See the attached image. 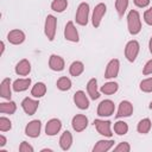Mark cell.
Wrapping results in <instances>:
<instances>
[{
  "instance_id": "obj_1",
  "label": "cell",
  "mask_w": 152,
  "mask_h": 152,
  "mask_svg": "<svg viewBox=\"0 0 152 152\" xmlns=\"http://www.w3.org/2000/svg\"><path fill=\"white\" fill-rule=\"evenodd\" d=\"M127 24H128V31L131 34H138L141 30V21H140V15L138 11L132 10L129 11L127 15Z\"/></svg>"
},
{
  "instance_id": "obj_2",
  "label": "cell",
  "mask_w": 152,
  "mask_h": 152,
  "mask_svg": "<svg viewBox=\"0 0 152 152\" xmlns=\"http://www.w3.org/2000/svg\"><path fill=\"white\" fill-rule=\"evenodd\" d=\"M56 24H57V19L49 14L45 19V26H44V32L45 36L48 37V39L50 42H52L55 39V34H56Z\"/></svg>"
},
{
  "instance_id": "obj_3",
  "label": "cell",
  "mask_w": 152,
  "mask_h": 152,
  "mask_svg": "<svg viewBox=\"0 0 152 152\" xmlns=\"http://www.w3.org/2000/svg\"><path fill=\"white\" fill-rule=\"evenodd\" d=\"M88 15H89V5L87 2H82L80 4L78 8H77V12H76V23L78 25H87L88 24Z\"/></svg>"
},
{
  "instance_id": "obj_4",
  "label": "cell",
  "mask_w": 152,
  "mask_h": 152,
  "mask_svg": "<svg viewBox=\"0 0 152 152\" xmlns=\"http://www.w3.org/2000/svg\"><path fill=\"white\" fill-rule=\"evenodd\" d=\"M115 106L112 100H103L97 107V115L99 116H110L114 113Z\"/></svg>"
},
{
  "instance_id": "obj_5",
  "label": "cell",
  "mask_w": 152,
  "mask_h": 152,
  "mask_svg": "<svg viewBox=\"0 0 152 152\" xmlns=\"http://www.w3.org/2000/svg\"><path fill=\"white\" fill-rule=\"evenodd\" d=\"M106 5L104 4H97L93 11V17H91V23H93V26L94 27H99L100 24H101V20H102V17L106 13Z\"/></svg>"
},
{
  "instance_id": "obj_6",
  "label": "cell",
  "mask_w": 152,
  "mask_h": 152,
  "mask_svg": "<svg viewBox=\"0 0 152 152\" xmlns=\"http://www.w3.org/2000/svg\"><path fill=\"white\" fill-rule=\"evenodd\" d=\"M139 53V43L137 40H131L125 48V56L129 62H134Z\"/></svg>"
},
{
  "instance_id": "obj_7",
  "label": "cell",
  "mask_w": 152,
  "mask_h": 152,
  "mask_svg": "<svg viewBox=\"0 0 152 152\" xmlns=\"http://www.w3.org/2000/svg\"><path fill=\"white\" fill-rule=\"evenodd\" d=\"M40 128H42V124L39 120H32L30 121L26 127H25V134L27 137L31 138H37L40 134Z\"/></svg>"
},
{
  "instance_id": "obj_8",
  "label": "cell",
  "mask_w": 152,
  "mask_h": 152,
  "mask_svg": "<svg viewBox=\"0 0 152 152\" xmlns=\"http://www.w3.org/2000/svg\"><path fill=\"white\" fill-rule=\"evenodd\" d=\"M94 125L97 129V132L103 135V137H112L113 133L110 131V121H104V120H100V119H96L94 121Z\"/></svg>"
},
{
  "instance_id": "obj_9",
  "label": "cell",
  "mask_w": 152,
  "mask_h": 152,
  "mask_svg": "<svg viewBox=\"0 0 152 152\" xmlns=\"http://www.w3.org/2000/svg\"><path fill=\"white\" fill-rule=\"evenodd\" d=\"M71 125H72V128L76 131V132H82L83 129H86V127L88 126V118L86 115H82V114H77L72 118V121H71Z\"/></svg>"
},
{
  "instance_id": "obj_10",
  "label": "cell",
  "mask_w": 152,
  "mask_h": 152,
  "mask_svg": "<svg viewBox=\"0 0 152 152\" xmlns=\"http://www.w3.org/2000/svg\"><path fill=\"white\" fill-rule=\"evenodd\" d=\"M64 37L66 40H70V42H78V32L76 30V27L74 26V23L72 21H68L66 25H65V28H64Z\"/></svg>"
},
{
  "instance_id": "obj_11",
  "label": "cell",
  "mask_w": 152,
  "mask_h": 152,
  "mask_svg": "<svg viewBox=\"0 0 152 152\" xmlns=\"http://www.w3.org/2000/svg\"><path fill=\"white\" fill-rule=\"evenodd\" d=\"M133 113V106L129 101H121L119 104V109H118V114L115 115L116 119L119 118H126V116H131V114Z\"/></svg>"
},
{
  "instance_id": "obj_12",
  "label": "cell",
  "mask_w": 152,
  "mask_h": 152,
  "mask_svg": "<svg viewBox=\"0 0 152 152\" xmlns=\"http://www.w3.org/2000/svg\"><path fill=\"white\" fill-rule=\"evenodd\" d=\"M74 102H75V104L80 109H87L89 107V100H88L86 93L82 91V90H78V91L75 93V95H74Z\"/></svg>"
},
{
  "instance_id": "obj_13",
  "label": "cell",
  "mask_w": 152,
  "mask_h": 152,
  "mask_svg": "<svg viewBox=\"0 0 152 152\" xmlns=\"http://www.w3.org/2000/svg\"><path fill=\"white\" fill-rule=\"evenodd\" d=\"M38 101L33 100V99H30V97H26L21 102V107L24 109V112L27 114V115H33L38 108Z\"/></svg>"
},
{
  "instance_id": "obj_14",
  "label": "cell",
  "mask_w": 152,
  "mask_h": 152,
  "mask_svg": "<svg viewBox=\"0 0 152 152\" xmlns=\"http://www.w3.org/2000/svg\"><path fill=\"white\" fill-rule=\"evenodd\" d=\"M61 127H62V122L61 120L58 119H51L48 121L46 126H45V133L46 135H56L59 131H61Z\"/></svg>"
},
{
  "instance_id": "obj_15",
  "label": "cell",
  "mask_w": 152,
  "mask_h": 152,
  "mask_svg": "<svg viewBox=\"0 0 152 152\" xmlns=\"http://www.w3.org/2000/svg\"><path fill=\"white\" fill-rule=\"evenodd\" d=\"M119 66H120V63L118 59H112L108 64H107V68H106V71H104V77L106 78H114L118 76L119 74Z\"/></svg>"
},
{
  "instance_id": "obj_16",
  "label": "cell",
  "mask_w": 152,
  "mask_h": 152,
  "mask_svg": "<svg viewBox=\"0 0 152 152\" xmlns=\"http://www.w3.org/2000/svg\"><path fill=\"white\" fill-rule=\"evenodd\" d=\"M7 40L14 45L21 44L25 40V33L21 30H12L7 34Z\"/></svg>"
},
{
  "instance_id": "obj_17",
  "label": "cell",
  "mask_w": 152,
  "mask_h": 152,
  "mask_svg": "<svg viewBox=\"0 0 152 152\" xmlns=\"http://www.w3.org/2000/svg\"><path fill=\"white\" fill-rule=\"evenodd\" d=\"M49 66L53 71H62L64 69V59L61 56L51 55L49 59Z\"/></svg>"
},
{
  "instance_id": "obj_18",
  "label": "cell",
  "mask_w": 152,
  "mask_h": 152,
  "mask_svg": "<svg viewBox=\"0 0 152 152\" xmlns=\"http://www.w3.org/2000/svg\"><path fill=\"white\" fill-rule=\"evenodd\" d=\"M0 96L6 99V100H10L11 96H12V93H11V78H4L1 84H0Z\"/></svg>"
},
{
  "instance_id": "obj_19",
  "label": "cell",
  "mask_w": 152,
  "mask_h": 152,
  "mask_svg": "<svg viewBox=\"0 0 152 152\" xmlns=\"http://www.w3.org/2000/svg\"><path fill=\"white\" fill-rule=\"evenodd\" d=\"M31 71V64L27 59H21L17 65H15V72L20 76H26Z\"/></svg>"
},
{
  "instance_id": "obj_20",
  "label": "cell",
  "mask_w": 152,
  "mask_h": 152,
  "mask_svg": "<svg viewBox=\"0 0 152 152\" xmlns=\"http://www.w3.org/2000/svg\"><path fill=\"white\" fill-rule=\"evenodd\" d=\"M71 144H72V135L69 131H65L59 138V146L63 151H66L71 147Z\"/></svg>"
},
{
  "instance_id": "obj_21",
  "label": "cell",
  "mask_w": 152,
  "mask_h": 152,
  "mask_svg": "<svg viewBox=\"0 0 152 152\" xmlns=\"http://www.w3.org/2000/svg\"><path fill=\"white\" fill-rule=\"evenodd\" d=\"M87 90H88V94H89L91 100H96V99L100 97V93L97 90V81H96V78L89 80V82L87 84Z\"/></svg>"
},
{
  "instance_id": "obj_22",
  "label": "cell",
  "mask_w": 152,
  "mask_h": 152,
  "mask_svg": "<svg viewBox=\"0 0 152 152\" xmlns=\"http://www.w3.org/2000/svg\"><path fill=\"white\" fill-rule=\"evenodd\" d=\"M114 145V140H99L93 147V152H106Z\"/></svg>"
},
{
  "instance_id": "obj_23",
  "label": "cell",
  "mask_w": 152,
  "mask_h": 152,
  "mask_svg": "<svg viewBox=\"0 0 152 152\" xmlns=\"http://www.w3.org/2000/svg\"><path fill=\"white\" fill-rule=\"evenodd\" d=\"M31 84V78H19L15 80L13 83V90L14 91H24L28 88Z\"/></svg>"
},
{
  "instance_id": "obj_24",
  "label": "cell",
  "mask_w": 152,
  "mask_h": 152,
  "mask_svg": "<svg viewBox=\"0 0 152 152\" xmlns=\"http://www.w3.org/2000/svg\"><path fill=\"white\" fill-rule=\"evenodd\" d=\"M45 93H46V86L43 82H37L31 90V95L33 97H42L45 95Z\"/></svg>"
},
{
  "instance_id": "obj_25",
  "label": "cell",
  "mask_w": 152,
  "mask_h": 152,
  "mask_svg": "<svg viewBox=\"0 0 152 152\" xmlns=\"http://www.w3.org/2000/svg\"><path fill=\"white\" fill-rule=\"evenodd\" d=\"M15 109H17V104L13 101L8 100V102H1L0 103V113H2V114H10L11 115L15 112Z\"/></svg>"
},
{
  "instance_id": "obj_26",
  "label": "cell",
  "mask_w": 152,
  "mask_h": 152,
  "mask_svg": "<svg viewBox=\"0 0 152 152\" xmlns=\"http://www.w3.org/2000/svg\"><path fill=\"white\" fill-rule=\"evenodd\" d=\"M83 70H84V65H83V63L80 62V61L72 62L71 65H70V68H69L70 75H72V76H75V77H76V76H80V75L83 72Z\"/></svg>"
},
{
  "instance_id": "obj_27",
  "label": "cell",
  "mask_w": 152,
  "mask_h": 152,
  "mask_svg": "<svg viewBox=\"0 0 152 152\" xmlns=\"http://www.w3.org/2000/svg\"><path fill=\"white\" fill-rule=\"evenodd\" d=\"M118 83H115V82H108V83H106V84H103L102 87H101V93H103V94H106V95H112V94H114V93H116L118 91Z\"/></svg>"
},
{
  "instance_id": "obj_28",
  "label": "cell",
  "mask_w": 152,
  "mask_h": 152,
  "mask_svg": "<svg viewBox=\"0 0 152 152\" xmlns=\"http://www.w3.org/2000/svg\"><path fill=\"white\" fill-rule=\"evenodd\" d=\"M151 125H152V124H151V120L146 118V119H142V120L139 121L137 129H138L139 133H141V134H146V133L150 132V129H151Z\"/></svg>"
},
{
  "instance_id": "obj_29",
  "label": "cell",
  "mask_w": 152,
  "mask_h": 152,
  "mask_svg": "<svg viewBox=\"0 0 152 152\" xmlns=\"http://www.w3.org/2000/svg\"><path fill=\"white\" fill-rule=\"evenodd\" d=\"M57 88L62 91H65V90H69L71 88V81L70 78L68 77H61L57 80Z\"/></svg>"
},
{
  "instance_id": "obj_30",
  "label": "cell",
  "mask_w": 152,
  "mask_h": 152,
  "mask_svg": "<svg viewBox=\"0 0 152 152\" xmlns=\"http://www.w3.org/2000/svg\"><path fill=\"white\" fill-rule=\"evenodd\" d=\"M127 7H128V0H115V8L120 18L125 14Z\"/></svg>"
},
{
  "instance_id": "obj_31",
  "label": "cell",
  "mask_w": 152,
  "mask_h": 152,
  "mask_svg": "<svg viewBox=\"0 0 152 152\" xmlns=\"http://www.w3.org/2000/svg\"><path fill=\"white\" fill-rule=\"evenodd\" d=\"M114 131H115L116 134L124 135V134H126L128 132V125L125 121H118L114 125Z\"/></svg>"
},
{
  "instance_id": "obj_32",
  "label": "cell",
  "mask_w": 152,
  "mask_h": 152,
  "mask_svg": "<svg viewBox=\"0 0 152 152\" xmlns=\"http://www.w3.org/2000/svg\"><path fill=\"white\" fill-rule=\"evenodd\" d=\"M68 6V1L66 0H53L51 4V8L55 12H63Z\"/></svg>"
},
{
  "instance_id": "obj_33",
  "label": "cell",
  "mask_w": 152,
  "mask_h": 152,
  "mask_svg": "<svg viewBox=\"0 0 152 152\" xmlns=\"http://www.w3.org/2000/svg\"><path fill=\"white\" fill-rule=\"evenodd\" d=\"M11 128H12V122L10 121V119H7L5 116H1L0 118V131L6 132V131H10Z\"/></svg>"
},
{
  "instance_id": "obj_34",
  "label": "cell",
  "mask_w": 152,
  "mask_h": 152,
  "mask_svg": "<svg viewBox=\"0 0 152 152\" xmlns=\"http://www.w3.org/2000/svg\"><path fill=\"white\" fill-rule=\"evenodd\" d=\"M140 89L145 93H151L152 91V77L141 81L140 82Z\"/></svg>"
},
{
  "instance_id": "obj_35",
  "label": "cell",
  "mask_w": 152,
  "mask_h": 152,
  "mask_svg": "<svg viewBox=\"0 0 152 152\" xmlns=\"http://www.w3.org/2000/svg\"><path fill=\"white\" fill-rule=\"evenodd\" d=\"M129 150H131V146H129V144L126 142V141L120 142V144L114 148L115 152H129Z\"/></svg>"
},
{
  "instance_id": "obj_36",
  "label": "cell",
  "mask_w": 152,
  "mask_h": 152,
  "mask_svg": "<svg viewBox=\"0 0 152 152\" xmlns=\"http://www.w3.org/2000/svg\"><path fill=\"white\" fill-rule=\"evenodd\" d=\"M19 151H20V152H33V147H32L28 142L23 141V142L20 144V146H19Z\"/></svg>"
},
{
  "instance_id": "obj_37",
  "label": "cell",
  "mask_w": 152,
  "mask_h": 152,
  "mask_svg": "<svg viewBox=\"0 0 152 152\" xmlns=\"http://www.w3.org/2000/svg\"><path fill=\"white\" fill-rule=\"evenodd\" d=\"M144 20L147 25H152V7L144 13Z\"/></svg>"
},
{
  "instance_id": "obj_38",
  "label": "cell",
  "mask_w": 152,
  "mask_h": 152,
  "mask_svg": "<svg viewBox=\"0 0 152 152\" xmlns=\"http://www.w3.org/2000/svg\"><path fill=\"white\" fill-rule=\"evenodd\" d=\"M142 74H144V75H150V74H152V59L148 61V62L145 64V66H144V69H142Z\"/></svg>"
},
{
  "instance_id": "obj_39",
  "label": "cell",
  "mask_w": 152,
  "mask_h": 152,
  "mask_svg": "<svg viewBox=\"0 0 152 152\" xmlns=\"http://www.w3.org/2000/svg\"><path fill=\"white\" fill-rule=\"evenodd\" d=\"M134 4L138 7H146V6H148L150 0H134Z\"/></svg>"
},
{
  "instance_id": "obj_40",
  "label": "cell",
  "mask_w": 152,
  "mask_h": 152,
  "mask_svg": "<svg viewBox=\"0 0 152 152\" xmlns=\"http://www.w3.org/2000/svg\"><path fill=\"white\" fill-rule=\"evenodd\" d=\"M6 145V138L4 135H0V147H4Z\"/></svg>"
},
{
  "instance_id": "obj_41",
  "label": "cell",
  "mask_w": 152,
  "mask_h": 152,
  "mask_svg": "<svg viewBox=\"0 0 152 152\" xmlns=\"http://www.w3.org/2000/svg\"><path fill=\"white\" fill-rule=\"evenodd\" d=\"M148 46H150V52L152 53V37H151V39H150V44H148Z\"/></svg>"
},
{
  "instance_id": "obj_42",
  "label": "cell",
  "mask_w": 152,
  "mask_h": 152,
  "mask_svg": "<svg viewBox=\"0 0 152 152\" xmlns=\"http://www.w3.org/2000/svg\"><path fill=\"white\" fill-rule=\"evenodd\" d=\"M4 50H5V44H4V42H1V55L4 53Z\"/></svg>"
},
{
  "instance_id": "obj_43",
  "label": "cell",
  "mask_w": 152,
  "mask_h": 152,
  "mask_svg": "<svg viewBox=\"0 0 152 152\" xmlns=\"http://www.w3.org/2000/svg\"><path fill=\"white\" fill-rule=\"evenodd\" d=\"M150 109H152V101H151V103H150Z\"/></svg>"
}]
</instances>
